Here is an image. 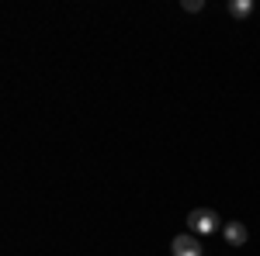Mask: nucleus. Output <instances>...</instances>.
<instances>
[{
    "instance_id": "nucleus-1",
    "label": "nucleus",
    "mask_w": 260,
    "mask_h": 256,
    "mask_svg": "<svg viewBox=\"0 0 260 256\" xmlns=\"http://www.w3.org/2000/svg\"><path fill=\"white\" fill-rule=\"evenodd\" d=\"M219 225H222V218L215 215V208H194V211H187V232L191 236H215Z\"/></svg>"
},
{
    "instance_id": "nucleus-5",
    "label": "nucleus",
    "mask_w": 260,
    "mask_h": 256,
    "mask_svg": "<svg viewBox=\"0 0 260 256\" xmlns=\"http://www.w3.org/2000/svg\"><path fill=\"white\" fill-rule=\"evenodd\" d=\"M180 7H184V11H191V14H198L201 7H205V0H180Z\"/></svg>"
},
{
    "instance_id": "nucleus-3",
    "label": "nucleus",
    "mask_w": 260,
    "mask_h": 256,
    "mask_svg": "<svg viewBox=\"0 0 260 256\" xmlns=\"http://www.w3.org/2000/svg\"><path fill=\"white\" fill-rule=\"evenodd\" d=\"M222 236H225L229 246H236V249H240L243 242L250 239V232H246V225H243V222H225V225H222Z\"/></svg>"
},
{
    "instance_id": "nucleus-2",
    "label": "nucleus",
    "mask_w": 260,
    "mask_h": 256,
    "mask_svg": "<svg viewBox=\"0 0 260 256\" xmlns=\"http://www.w3.org/2000/svg\"><path fill=\"white\" fill-rule=\"evenodd\" d=\"M170 253H174V256H205V253H201L198 236H191V232H184V236L174 239V242H170Z\"/></svg>"
},
{
    "instance_id": "nucleus-4",
    "label": "nucleus",
    "mask_w": 260,
    "mask_h": 256,
    "mask_svg": "<svg viewBox=\"0 0 260 256\" xmlns=\"http://www.w3.org/2000/svg\"><path fill=\"white\" fill-rule=\"evenodd\" d=\"M250 11H253V0H233L229 4V14L233 18H250Z\"/></svg>"
}]
</instances>
